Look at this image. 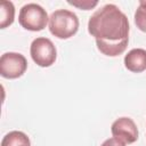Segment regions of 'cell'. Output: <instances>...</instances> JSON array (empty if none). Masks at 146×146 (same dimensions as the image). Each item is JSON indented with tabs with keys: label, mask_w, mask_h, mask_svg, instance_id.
Instances as JSON below:
<instances>
[{
	"label": "cell",
	"mask_w": 146,
	"mask_h": 146,
	"mask_svg": "<svg viewBox=\"0 0 146 146\" xmlns=\"http://www.w3.org/2000/svg\"><path fill=\"white\" fill-rule=\"evenodd\" d=\"M129 21L115 5L107 3L89 18L88 32L95 38L98 50L111 57L124 52L129 42Z\"/></svg>",
	"instance_id": "obj_1"
},
{
	"label": "cell",
	"mask_w": 146,
	"mask_h": 146,
	"mask_svg": "<svg viewBox=\"0 0 146 146\" xmlns=\"http://www.w3.org/2000/svg\"><path fill=\"white\" fill-rule=\"evenodd\" d=\"M79 30V18L67 9H57L49 17V31L58 39H68Z\"/></svg>",
	"instance_id": "obj_2"
},
{
	"label": "cell",
	"mask_w": 146,
	"mask_h": 146,
	"mask_svg": "<svg viewBox=\"0 0 146 146\" xmlns=\"http://www.w3.org/2000/svg\"><path fill=\"white\" fill-rule=\"evenodd\" d=\"M48 14L40 5L30 2L24 5L18 15V22L22 27L29 31H41L48 23Z\"/></svg>",
	"instance_id": "obj_3"
},
{
	"label": "cell",
	"mask_w": 146,
	"mask_h": 146,
	"mask_svg": "<svg viewBox=\"0 0 146 146\" xmlns=\"http://www.w3.org/2000/svg\"><path fill=\"white\" fill-rule=\"evenodd\" d=\"M30 54L33 62L41 67L51 66L57 57V50L52 41L48 38H36L32 41Z\"/></svg>",
	"instance_id": "obj_4"
},
{
	"label": "cell",
	"mask_w": 146,
	"mask_h": 146,
	"mask_svg": "<svg viewBox=\"0 0 146 146\" xmlns=\"http://www.w3.org/2000/svg\"><path fill=\"white\" fill-rule=\"evenodd\" d=\"M27 68L26 58L19 52H5L0 57V74L6 79H17Z\"/></svg>",
	"instance_id": "obj_5"
},
{
	"label": "cell",
	"mask_w": 146,
	"mask_h": 146,
	"mask_svg": "<svg viewBox=\"0 0 146 146\" xmlns=\"http://www.w3.org/2000/svg\"><path fill=\"white\" fill-rule=\"evenodd\" d=\"M111 131L114 138L121 140L124 144H132L138 139L137 125L132 119L127 116L116 119L112 123Z\"/></svg>",
	"instance_id": "obj_6"
},
{
	"label": "cell",
	"mask_w": 146,
	"mask_h": 146,
	"mask_svg": "<svg viewBox=\"0 0 146 146\" xmlns=\"http://www.w3.org/2000/svg\"><path fill=\"white\" fill-rule=\"evenodd\" d=\"M124 66L133 73H141L146 70V50L143 48L131 49L124 56Z\"/></svg>",
	"instance_id": "obj_7"
},
{
	"label": "cell",
	"mask_w": 146,
	"mask_h": 146,
	"mask_svg": "<svg viewBox=\"0 0 146 146\" xmlns=\"http://www.w3.org/2000/svg\"><path fill=\"white\" fill-rule=\"evenodd\" d=\"M1 146H31V141L23 131L14 130L8 132L1 140Z\"/></svg>",
	"instance_id": "obj_8"
},
{
	"label": "cell",
	"mask_w": 146,
	"mask_h": 146,
	"mask_svg": "<svg viewBox=\"0 0 146 146\" xmlns=\"http://www.w3.org/2000/svg\"><path fill=\"white\" fill-rule=\"evenodd\" d=\"M15 18V7L11 1H1L0 3V29L11 25Z\"/></svg>",
	"instance_id": "obj_9"
},
{
	"label": "cell",
	"mask_w": 146,
	"mask_h": 146,
	"mask_svg": "<svg viewBox=\"0 0 146 146\" xmlns=\"http://www.w3.org/2000/svg\"><path fill=\"white\" fill-rule=\"evenodd\" d=\"M135 24L141 32L146 33V0L139 1V6L135 13Z\"/></svg>",
	"instance_id": "obj_10"
},
{
	"label": "cell",
	"mask_w": 146,
	"mask_h": 146,
	"mask_svg": "<svg viewBox=\"0 0 146 146\" xmlns=\"http://www.w3.org/2000/svg\"><path fill=\"white\" fill-rule=\"evenodd\" d=\"M70 5L74 6V7H78L80 9H83V10H89L91 8H94L95 6L98 5V1H89V0H79V1H67Z\"/></svg>",
	"instance_id": "obj_11"
},
{
	"label": "cell",
	"mask_w": 146,
	"mask_h": 146,
	"mask_svg": "<svg viewBox=\"0 0 146 146\" xmlns=\"http://www.w3.org/2000/svg\"><path fill=\"white\" fill-rule=\"evenodd\" d=\"M100 146H125V144H124V143H122L121 140H119V139H116V138L112 137V138L106 139V140H105Z\"/></svg>",
	"instance_id": "obj_12"
}]
</instances>
